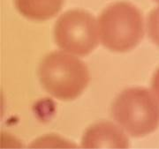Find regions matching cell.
Returning <instances> with one entry per match:
<instances>
[{"instance_id":"1","label":"cell","mask_w":159,"mask_h":149,"mask_svg":"<svg viewBox=\"0 0 159 149\" xmlns=\"http://www.w3.org/2000/svg\"><path fill=\"white\" fill-rule=\"evenodd\" d=\"M42 86L53 97L72 101L84 91L90 80L85 64L66 51L48 54L39 66Z\"/></svg>"},{"instance_id":"2","label":"cell","mask_w":159,"mask_h":149,"mask_svg":"<svg viewBox=\"0 0 159 149\" xmlns=\"http://www.w3.org/2000/svg\"><path fill=\"white\" fill-rule=\"evenodd\" d=\"M99 40L111 51L134 49L144 35L143 16L129 2H116L107 6L97 20Z\"/></svg>"},{"instance_id":"3","label":"cell","mask_w":159,"mask_h":149,"mask_svg":"<svg viewBox=\"0 0 159 149\" xmlns=\"http://www.w3.org/2000/svg\"><path fill=\"white\" fill-rule=\"evenodd\" d=\"M111 115L126 133L133 137H143L159 126V102L147 88H127L115 99Z\"/></svg>"},{"instance_id":"4","label":"cell","mask_w":159,"mask_h":149,"mask_svg":"<svg viewBox=\"0 0 159 149\" xmlns=\"http://www.w3.org/2000/svg\"><path fill=\"white\" fill-rule=\"evenodd\" d=\"M54 38L63 51L75 56H87L98 45L97 20L89 12L74 9L57 19Z\"/></svg>"},{"instance_id":"5","label":"cell","mask_w":159,"mask_h":149,"mask_svg":"<svg viewBox=\"0 0 159 149\" xmlns=\"http://www.w3.org/2000/svg\"><path fill=\"white\" fill-rule=\"evenodd\" d=\"M81 147L84 148H127L129 140L121 127L103 121L87 129L81 139Z\"/></svg>"},{"instance_id":"6","label":"cell","mask_w":159,"mask_h":149,"mask_svg":"<svg viewBox=\"0 0 159 149\" xmlns=\"http://www.w3.org/2000/svg\"><path fill=\"white\" fill-rule=\"evenodd\" d=\"M65 0H14L19 12L32 20L43 21L57 15Z\"/></svg>"},{"instance_id":"7","label":"cell","mask_w":159,"mask_h":149,"mask_svg":"<svg viewBox=\"0 0 159 149\" xmlns=\"http://www.w3.org/2000/svg\"><path fill=\"white\" fill-rule=\"evenodd\" d=\"M147 30L151 41L159 46V6L152 10L148 14Z\"/></svg>"},{"instance_id":"8","label":"cell","mask_w":159,"mask_h":149,"mask_svg":"<svg viewBox=\"0 0 159 149\" xmlns=\"http://www.w3.org/2000/svg\"><path fill=\"white\" fill-rule=\"evenodd\" d=\"M151 91L159 102V68L155 72L151 83Z\"/></svg>"},{"instance_id":"9","label":"cell","mask_w":159,"mask_h":149,"mask_svg":"<svg viewBox=\"0 0 159 149\" xmlns=\"http://www.w3.org/2000/svg\"><path fill=\"white\" fill-rule=\"evenodd\" d=\"M154 1H155V2H157V3L159 5V0H154Z\"/></svg>"}]
</instances>
